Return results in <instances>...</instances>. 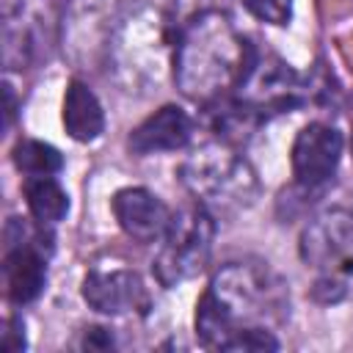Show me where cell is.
<instances>
[{
	"label": "cell",
	"instance_id": "6da1fadb",
	"mask_svg": "<svg viewBox=\"0 0 353 353\" xmlns=\"http://www.w3.org/2000/svg\"><path fill=\"white\" fill-rule=\"evenodd\" d=\"M290 317V292L281 276L262 262H226L196 303L201 347L232 353L279 350L273 334Z\"/></svg>",
	"mask_w": 353,
	"mask_h": 353
},
{
	"label": "cell",
	"instance_id": "7a4b0ae2",
	"mask_svg": "<svg viewBox=\"0 0 353 353\" xmlns=\"http://www.w3.org/2000/svg\"><path fill=\"white\" fill-rule=\"evenodd\" d=\"M256 50L237 25L215 8L193 14L174 52V83L196 105H218L234 97L245 80Z\"/></svg>",
	"mask_w": 353,
	"mask_h": 353
},
{
	"label": "cell",
	"instance_id": "3957f363",
	"mask_svg": "<svg viewBox=\"0 0 353 353\" xmlns=\"http://www.w3.org/2000/svg\"><path fill=\"white\" fill-rule=\"evenodd\" d=\"M185 22L163 3H141L116 28L108 55L124 91H152L174 72V52Z\"/></svg>",
	"mask_w": 353,
	"mask_h": 353
},
{
	"label": "cell",
	"instance_id": "277c9868",
	"mask_svg": "<svg viewBox=\"0 0 353 353\" xmlns=\"http://www.w3.org/2000/svg\"><path fill=\"white\" fill-rule=\"evenodd\" d=\"M179 179L190 196L212 215H234L248 210L259 196V179L234 143L218 138L193 149L182 165Z\"/></svg>",
	"mask_w": 353,
	"mask_h": 353
},
{
	"label": "cell",
	"instance_id": "5b68a950",
	"mask_svg": "<svg viewBox=\"0 0 353 353\" xmlns=\"http://www.w3.org/2000/svg\"><path fill=\"white\" fill-rule=\"evenodd\" d=\"M215 240V215L201 207L199 201L193 207L179 210L160 243V251L154 256V279L163 287H179L190 279H196L212 254Z\"/></svg>",
	"mask_w": 353,
	"mask_h": 353
},
{
	"label": "cell",
	"instance_id": "8992f818",
	"mask_svg": "<svg viewBox=\"0 0 353 353\" xmlns=\"http://www.w3.org/2000/svg\"><path fill=\"white\" fill-rule=\"evenodd\" d=\"M47 251H50V234L44 223L30 226L22 218L8 221L3 281H6V295L14 303L22 306L41 295L47 281Z\"/></svg>",
	"mask_w": 353,
	"mask_h": 353
},
{
	"label": "cell",
	"instance_id": "52a82bcc",
	"mask_svg": "<svg viewBox=\"0 0 353 353\" xmlns=\"http://www.w3.org/2000/svg\"><path fill=\"white\" fill-rule=\"evenodd\" d=\"M298 254L320 276H353V212L328 207L309 218L298 237Z\"/></svg>",
	"mask_w": 353,
	"mask_h": 353
},
{
	"label": "cell",
	"instance_id": "ba28073f",
	"mask_svg": "<svg viewBox=\"0 0 353 353\" xmlns=\"http://www.w3.org/2000/svg\"><path fill=\"white\" fill-rule=\"evenodd\" d=\"M234 99L245 105L259 121L268 116L287 113L306 99V85L290 63L279 55H259L254 58L245 80L234 91Z\"/></svg>",
	"mask_w": 353,
	"mask_h": 353
},
{
	"label": "cell",
	"instance_id": "9c48e42d",
	"mask_svg": "<svg viewBox=\"0 0 353 353\" xmlns=\"http://www.w3.org/2000/svg\"><path fill=\"white\" fill-rule=\"evenodd\" d=\"M83 301L108 317H143L152 306L149 290L143 287L141 276L130 268H91L83 279Z\"/></svg>",
	"mask_w": 353,
	"mask_h": 353
},
{
	"label": "cell",
	"instance_id": "30bf717a",
	"mask_svg": "<svg viewBox=\"0 0 353 353\" xmlns=\"http://www.w3.org/2000/svg\"><path fill=\"white\" fill-rule=\"evenodd\" d=\"M342 132L325 121H312L301 127L290 149L292 176L301 188H320L325 185L342 160Z\"/></svg>",
	"mask_w": 353,
	"mask_h": 353
},
{
	"label": "cell",
	"instance_id": "8fae6325",
	"mask_svg": "<svg viewBox=\"0 0 353 353\" xmlns=\"http://www.w3.org/2000/svg\"><path fill=\"white\" fill-rule=\"evenodd\" d=\"M110 210L116 215V223L121 232L138 243H154L163 240L174 212L165 207L160 196H154L146 188H121L110 199Z\"/></svg>",
	"mask_w": 353,
	"mask_h": 353
},
{
	"label": "cell",
	"instance_id": "7c38bea8",
	"mask_svg": "<svg viewBox=\"0 0 353 353\" xmlns=\"http://www.w3.org/2000/svg\"><path fill=\"white\" fill-rule=\"evenodd\" d=\"M193 138V119L179 105H163L146 116L127 138V149L138 157L185 149Z\"/></svg>",
	"mask_w": 353,
	"mask_h": 353
},
{
	"label": "cell",
	"instance_id": "4fadbf2b",
	"mask_svg": "<svg viewBox=\"0 0 353 353\" xmlns=\"http://www.w3.org/2000/svg\"><path fill=\"white\" fill-rule=\"evenodd\" d=\"M61 119H63L66 135L72 141H80V143L97 141L105 130V110H102L97 94L80 80H72L66 85Z\"/></svg>",
	"mask_w": 353,
	"mask_h": 353
},
{
	"label": "cell",
	"instance_id": "5bb4252c",
	"mask_svg": "<svg viewBox=\"0 0 353 353\" xmlns=\"http://www.w3.org/2000/svg\"><path fill=\"white\" fill-rule=\"evenodd\" d=\"M25 201L36 223L55 226L69 212V193L61 188L55 176H28L25 185Z\"/></svg>",
	"mask_w": 353,
	"mask_h": 353
},
{
	"label": "cell",
	"instance_id": "9a60e30c",
	"mask_svg": "<svg viewBox=\"0 0 353 353\" xmlns=\"http://www.w3.org/2000/svg\"><path fill=\"white\" fill-rule=\"evenodd\" d=\"M14 165L25 176H55L63 168V154L44 141L25 138L14 146Z\"/></svg>",
	"mask_w": 353,
	"mask_h": 353
},
{
	"label": "cell",
	"instance_id": "2e32d148",
	"mask_svg": "<svg viewBox=\"0 0 353 353\" xmlns=\"http://www.w3.org/2000/svg\"><path fill=\"white\" fill-rule=\"evenodd\" d=\"M243 6L251 17L276 28H284L292 19V0H243Z\"/></svg>",
	"mask_w": 353,
	"mask_h": 353
},
{
	"label": "cell",
	"instance_id": "e0dca14e",
	"mask_svg": "<svg viewBox=\"0 0 353 353\" xmlns=\"http://www.w3.org/2000/svg\"><path fill=\"white\" fill-rule=\"evenodd\" d=\"M345 292H347V287H345V279H339V276H320L312 284V298L317 303H336L345 298Z\"/></svg>",
	"mask_w": 353,
	"mask_h": 353
},
{
	"label": "cell",
	"instance_id": "ac0fdd59",
	"mask_svg": "<svg viewBox=\"0 0 353 353\" xmlns=\"http://www.w3.org/2000/svg\"><path fill=\"white\" fill-rule=\"evenodd\" d=\"M19 328H22V320H19V317H11V320H8V328L3 331V347H6L8 353L25 347V334L19 336Z\"/></svg>",
	"mask_w": 353,
	"mask_h": 353
},
{
	"label": "cell",
	"instance_id": "d6986e66",
	"mask_svg": "<svg viewBox=\"0 0 353 353\" xmlns=\"http://www.w3.org/2000/svg\"><path fill=\"white\" fill-rule=\"evenodd\" d=\"M83 347H113V336L105 328H85Z\"/></svg>",
	"mask_w": 353,
	"mask_h": 353
},
{
	"label": "cell",
	"instance_id": "ffe728a7",
	"mask_svg": "<svg viewBox=\"0 0 353 353\" xmlns=\"http://www.w3.org/2000/svg\"><path fill=\"white\" fill-rule=\"evenodd\" d=\"M350 152H353V138H350Z\"/></svg>",
	"mask_w": 353,
	"mask_h": 353
}]
</instances>
